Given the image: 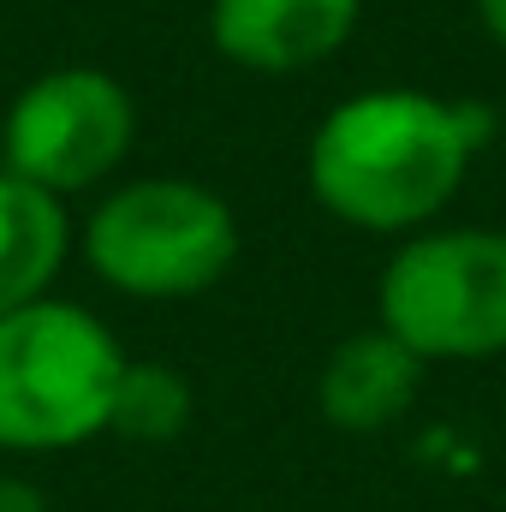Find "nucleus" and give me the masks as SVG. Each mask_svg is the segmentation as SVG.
Here are the masks:
<instances>
[{
    "mask_svg": "<svg viewBox=\"0 0 506 512\" xmlns=\"http://www.w3.org/2000/svg\"><path fill=\"white\" fill-rule=\"evenodd\" d=\"M78 245L108 292L143 304H179L227 280V268L239 262V215L203 179L149 173L114 185L90 209Z\"/></svg>",
    "mask_w": 506,
    "mask_h": 512,
    "instance_id": "nucleus-3",
    "label": "nucleus"
},
{
    "mask_svg": "<svg viewBox=\"0 0 506 512\" xmlns=\"http://www.w3.org/2000/svg\"><path fill=\"white\" fill-rule=\"evenodd\" d=\"M364 18V0H209V42L227 66L292 78L334 60Z\"/></svg>",
    "mask_w": 506,
    "mask_h": 512,
    "instance_id": "nucleus-6",
    "label": "nucleus"
},
{
    "mask_svg": "<svg viewBox=\"0 0 506 512\" xmlns=\"http://www.w3.org/2000/svg\"><path fill=\"white\" fill-rule=\"evenodd\" d=\"M191 382L173 370V364H149V358H131L126 376H120V393H114V423L108 435L120 441H137V447H167L191 429Z\"/></svg>",
    "mask_w": 506,
    "mask_h": 512,
    "instance_id": "nucleus-9",
    "label": "nucleus"
},
{
    "mask_svg": "<svg viewBox=\"0 0 506 512\" xmlns=\"http://www.w3.org/2000/svg\"><path fill=\"white\" fill-rule=\"evenodd\" d=\"M114 328L72 304L36 298L0 316V453H66L114 423L126 376Z\"/></svg>",
    "mask_w": 506,
    "mask_h": 512,
    "instance_id": "nucleus-2",
    "label": "nucleus"
},
{
    "mask_svg": "<svg viewBox=\"0 0 506 512\" xmlns=\"http://www.w3.org/2000/svg\"><path fill=\"white\" fill-rule=\"evenodd\" d=\"M66 256H72L66 203L0 167V316L36 298H54Z\"/></svg>",
    "mask_w": 506,
    "mask_h": 512,
    "instance_id": "nucleus-8",
    "label": "nucleus"
},
{
    "mask_svg": "<svg viewBox=\"0 0 506 512\" xmlns=\"http://www.w3.org/2000/svg\"><path fill=\"white\" fill-rule=\"evenodd\" d=\"M489 137L495 114L483 102L381 84L322 114L304 149V179L340 227L411 239L441 221Z\"/></svg>",
    "mask_w": 506,
    "mask_h": 512,
    "instance_id": "nucleus-1",
    "label": "nucleus"
},
{
    "mask_svg": "<svg viewBox=\"0 0 506 512\" xmlns=\"http://www.w3.org/2000/svg\"><path fill=\"white\" fill-rule=\"evenodd\" d=\"M0 512H48V501H42V489L30 477L0 471Z\"/></svg>",
    "mask_w": 506,
    "mask_h": 512,
    "instance_id": "nucleus-10",
    "label": "nucleus"
},
{
    "mask_svg": "<svg viewBox=\"0 0 506 512\" xmlns=\"http://www.w3.org/2000/svg\"><path fill=\"white\" fill-rule=\"evenodd\" d=\"M423 370L429 364L405 340H393L381 322L376 328H358V334H346L322 358V370H316V411L340 435H381V429H393L411 411V399L423 387Z\"/></svg>",
    "mask_w": 506,
    "mask_h": 512,
    "instance_id": "nucleus-7",
    "label": "nucleus"
},
{
    "mask_svg": "<svg viewBox=\"0 0 506 512\" xmlns=\"http://www.w3.org/2000/svg\"><path fill=\"white\" fill-rule=\"evenodd\" d=\"M137 143V102L102 66H54L30 78L0 120V167L60 203L102 191Z\"/></svg>",
    "mask_w": 506,
    "mask_h": 512,
    "instance_id": "nucleus-5",
    "label": "nucleus"
},
{
    "mask_svg": "<svg viewBox=\"0 0 506 512\" xmlns=\"http://www.w3.org/2000/svg\"><path fill=\"white\" fill-rule=\"evenodd\" d=\"M376 322L423 364H483L506 352V233L423 227L399 239L376 286Z\"/></svg>",
    "mask_w": 506,
    "mask_h": 512,
    "instance_id": "nucleus-4",
    "label": "nucleus"
},
{
    "mask_svg": "<svg viewBox=\"0 0 506 512\" xmlns=\"http://www.w3.org/2000/svg\"><path fill=\"white\" fill-rule=\"evenodd\" d=\"M477 24H483V36L506 54V0H477Z\"/></svg>",
    "mask_w": 506,
    "mask_h": 512,
    "instance_id": "nucleus-11",
    "label": "nucleus"
}]
</instances>
